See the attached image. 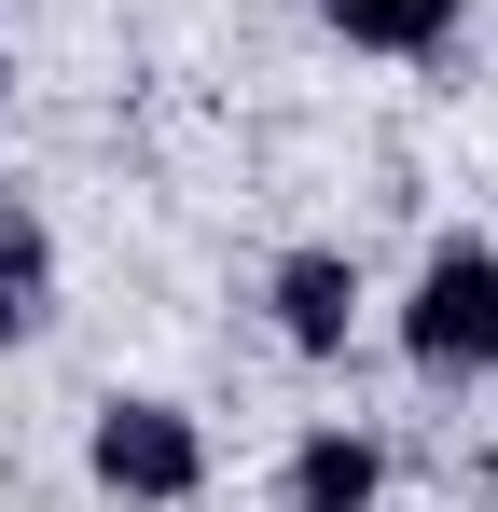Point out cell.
Here are the masks:
<instances>
[{"label": "cell", "instance_id": "obj_7", "mask_svg": "<svg viewBox=\"0 0 498 512\" xmlns=\"http://www.w3.org/2000/svg\"><path fill=\"white\" fill-rule=\"evenodd\" d=\"M0 111H14V56H0Z\"/></svg>", "mask_w": 498, "mask_h": 512}, {"label": "cell", "instance_id": "obj_6", "mask_svg": "<svg viewBox=\"0 0 498 512\" xmlns=\"http://www.w3.org/2000/svg\"><path fill=\"white\" fill-rule=\"evenodd\" d=\"M319 28L346 56H457L471 0H319Z\"/></svg>", "mask_w": 498, "mask_h": 512}, {"label": "cell", "instance_id": "obj_1", "mask_svg": "<svg viewBox=\"0 0 498 512\" xmlns=\"http://www.w3.org/2000/svg\"><path fill=\"white\" fill-rule=\"evenodd\" d=\"M402 360L429 388H485L498 374V236H429L402 291Z\"/></svg>", "mask_w": 498, "mask_h": 512}, {"label": "cell", "instance_id": "obj_4", "mask_svg": "<svg viewBox=\"0 0 498 512\" xmlns=\"http://www.w3.org/2000/svg\"><path fill=\"white\" fill-rule=\"evenodd\" d=\"M277 499L291 512H374L388 499V443H374V429H305V443H291V471H277Z\"/></svg>", "mask_w": 498, "mask_h": 512}, {"label": "cell", "instance_id": "obj_3", "mask_svg": "<svg viewBox=\"0 0 498 512\" xmlns=\"http://www.w3.org/2000/svg\"><path fill=\"white\" fill-rule=\"evenodd\" d=\"M263 305H277V346H291V360H346V346H360V263L305 236V250H277Z\"/></svg>", "mask_w": 498, "mask_h": 512}, {"label": "cell", "instance_id": "obj_5", "mask_svg": "<svg viewBox=\"0 0 498 512\" xmlns=\"http://www.w3.org/2000/svg\"><path fill=\"white\" fill-rule=\"evenodd\" d=\"M56 333V222L28 194H0V346Z\"/></svg>", "mask_w": 498, "mask_h": 512}, {"label": "cell", "instance_id": "obj_2", "mask_svg": "<svg viewBox=\"0 0 498 512\" xmlns=\"http://www.w3.org/2000/svg\"><path fill=\"white\" fill-rule=\"evenodd\" d=\"M83 471H97V499L180 512V499H208V429L180 416V402H153V388H111L97 429H83Z\"/></svg>", "mask_w": 498, "mask_h": 512}]
</instances>
